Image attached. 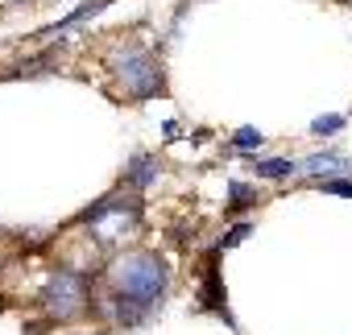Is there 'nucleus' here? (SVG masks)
I'll list each match as a JSON object with an SVG mask.
<instances>
[{
    "label": "nucleus",
    "mask_w": 352,
    "mask_h": 335,
    "mask_svg": "<svg viewBox=\"0 0 352 335\" xmlns=\"http://www.w3.org/2000/svg\"><path fill=\"white\" fill-rule=\"evenodd\" d=\"M170 281V269L157 253H129L112 265V294H108V310L120 327H137L153 314V306L162 302Z\"/></svg>",
    "instance_id": "obj_1"
},
{
    "label": "nucleus",
    "mask_w": 352,
    "mask_h": 335,
    "mask_svg": "<svg viewBox=\"0 0 352 335\" xmlns=\"http://www.w3.org/2000/svg\"><path fill=\"white\" fill-rule=\"evenodd\" d=\"M108 67H112V75L124 83V91H129L133 100H149V95L162 91V71L153 67V58H149L141 46L116 50V54L108 58Z\"/></svg>",
    "instance_id": "obj_2"
},
{
    "label": "nucleus",
    "mask_w": 352,
    "mask_h": 335,
    "mask_svg": "<svg viewBox=\"0 0 352 335\" xmlns=\"http://www.w3.org/2000/svg\"><path fill=\"white\" fill-rule=\"evenodd\" d=\"M79 220L91 224V228L100 232V240H116L120 232L137 228V220H141V203H137V199H120V195H104V199L91 203Z\"/></svg>",
    "instance_id": "obj_3"
},
{
    "label": "nucleus",
    "mask_w": 352,
    "mask_h": 335,
    "mask_svg": "<svg viewBox=\"0 0 352 335\" xmlns=\"http://www.w3.org/2000/svg\"><path fill=\"white\" fill-rule=\"evenodd\" d=\"M83 298H87V286H83V277L71 273V269H58V273L50 277V286L42 290V302H46V310H50L58 323L75 319V314L83 310Z\"/></svg>",
    "instance_id": "obj_4"
},
{
    "label": "nucleus",
    "mask_w": 352,
    "mask_h": 335,
    "mask_svg": "<svg viewBox=\"0 0 352 335\" xmlns=\"http://www.w3.org/2000/svg\"><path fill=\"white\" fill-rule=\"evenodd\" d=\"M298 170H307L311 178H336V174L352 170V157H344V153H336V149H323V153L302 157V161H298Z\"/></svg>",
    "instance_id": "obj_5"
},
{
    "label": "nucleus",
    "mask_w": 352,
    "mask_h": 335,
    "mask_svg": "<svg viewBox=\"0 0 352 335\" xmlns=\"http://www.w3.org/2000/svg\"><path fill=\"white\" fill-rule=\"evenodd\" d=\"M108 5H112V0H87V5H79L75 13H67V17H63L58 25H50V30H46V38H63L67 30H75V25H83L87 17H96V13H104Z\"/></svg>",
    "instance_id": "obj_6"
},
{
    "label": "nucleus",
    "mask_w": 352,
    "mask_h": 335,
    "mask_svg": "<svg viewBox=\"0 0 352 335\" xmlns=\"http://www.w3.org/2000/svg\"><path fill=\"white\" fill-rule=\"evenodd\" d=\"M153 178H157V161H153L149 153H137V157L124 165V183H129V187H137V191H145Z\"/></svg>",
    "instance_id": "obj_7"
},
{
    "label": "nucleus",
    "mask_w": 352,
    "mask_h": 335,
    "mask_svg": "<svg viewBox=\"0 0 352 335\" xmlns=\"http://www.w3.org/2000/svg\"><path fill=\"white\" fill-rule=\"evenodd\" d=\"M253 170H257V178L282 183V178H290V174L298 170V161H290V157H257V161H253Z\"/></svg>",
    "instance_id": "obj_8"
},
{
    "label": "nucleus",
    "mask_w": 352,
    "mask_h": 335,
    "mask_svg": "<svg viewBox=\"0 0 352 335\" xmlns=\"http://www.w3.org/2000/svg\"><path fill=\"white\" fill-rule=\"evenodd\" d=\"M199 298H204L208 310H220V314H224V286H220V277H216V261H208V273H204Z\"/></svg>",
    "instance_id": "obj_9"
},
{
    "label": "nucleus",
    "mask_w": 352,
    "mask_h": 335,
    "mask_svg": "<svg viewBox=\"0 0 352 335\" xmlns=\"http://www.w3.org/2000/svg\"><path fill=\"white\" fill-rule=\"evenodd\" d=\"M261 141H265V137H261L253 124H245V128H236V132H232V149H241V153H253V149H261Z\"/></svg>",
    "instance_id": "obj_10"
},
{
    "label": "nucleus",
    "mask_w": 352,
    "mask_h": 335,
    "mask_svg": "<svg viewBox=\"0 0 352 335\" xmlns=\"http://www.w3.org/2000/svg\"><path fill=\"white\" fill-rule=\"evenodd\" d=\"M344 124H348V116H315V120H311V132H315V137H331V132H340Z\"/></svg>",
    "instance_id": "obj_11"
},
{
    "label": "nucleus",
    "mask_w": 352,
    "mask_h": 335,
    "mask_svg": "<svg viewBox=\"0 0 352 335\" xmlns=\"http://www.w3.org/2000/svg\"><path fill=\"white\" fill-rule=\"evenodd\" d=\"M315 187L327 191V195H348V199H352V183H340V178H315Z\"/></svg>",
    "instance_id": "obj_12"
},
{
    "label": "nucleus",
    "mask_w": 352,
    "mask_h": 335,
    "mask_svg": "<svg viewBox=\"0 0 352 335\" xmlns=\"http://www.w3.org/2000/svg\"><path fill=\"white\" fill-rule=\"evenodd\" d=\"M249 232H253V224H236V228H232V232L220 240V249H236L241 240H249Z\"/></svg>",
    "instance_id": "obj_13"
},
{
    "label": "nucleus",
    "mask_w": 352,
    "mask_h": 335,
    "mask_svg": "<svg viewBox=\"0 0 352 335\" xmlns=\"http://www.w3.org/2000/svg\"><path fill=\"white\" fill-rule=\"evenodd\" d=\"M228 191H232V207H249V203H253V191H249L245 183H232Z\"/></svg>",
    "instance_id": "obj_14"
},
{
    "label": "nucleus",
    "mask_w": 352,
    "mask_h": 335,
    "mask_svg": "<svg viewBox=\"0 0 352 335\" xmlns=\"http://www.w3.org/2000/svg\"><path fill=\"white\" fill-rule=\"evenodd\" d=\"M17 5H21V0H17Z\"/></svg>",
    "instance_id": "obj_15"
}]
</instances>
